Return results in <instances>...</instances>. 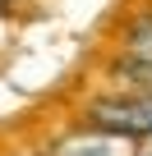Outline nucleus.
Returning a JSON list of instances; mask_svg holds the SVG:
<instances>
[{
  "label": "nucleus",
  "instance_id": "2",
  "mask_svg": "<svg viewBox=\"0 0 152 156\" xmlns=\"http://www.w3.org/2000/svg\"><path fill=\"white\" fill-rule=\"evenodd\" d=\"M51 156H134V138L88 124V129L65 133V138L51 147Z\"/></svg>",
  "mask_w": 152,
  "mask_h": 156
},
{
  "label": "nucleus",
  "instance_id": "1",
  "mask_svg": "<svg viewBox=\"0 0 152 156\" xmlns=\"http://www.w3.org/2000/svg\"><path fill=\"white\" fill-rule=\"evenodd\" d=\"M88 124L124 133V138H152V87L138 92H120V97H102L88 106Z\"/></svg>",
  "mask_w": 152,
  "mask_h": 156
},
{
  "label": "nucleus",
  "instance_id": "3",
  "mask_svg": "<svg viewBox=\"0 0 152 156\" xmlns=\"http://www.w3.org/2000/svg\"><path fill=\"white\" fill-rule=\"evenodd\" d=\"M124 73H134L143 87H152V14L138 19L129 32H124V60H120Z\"/></svg>",
  "mask_w": 152,
  "mask_h": 156
},
{
  "label": "nucleus",
  "instance_id": "4",
  "mask_svg": "<svg viewBox=\"0 0 152 156\" xmlns=\"http://www.w3.org/2000/svg\"><path fill=\"white\" fill-rule=\"evenodd\" d=\"M147 156H152V151H147Z\"/></svg>",
  "mask_w": 152,
  "mask_h": 156
}]
</instances>
